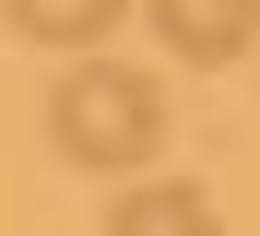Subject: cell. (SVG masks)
<instances>
[{"instance_id":"6da1fadb","label":"cell","mask_w":260,"mask_h":236,"mask_svg":"<svg viewBox=\"0 0 260 236\" xmlns=\"http://www.w3.org/2000/svg\"><path fill=\"white\" fill-rule=\"evenodd\" d=\"M48 142L71 165H95V177H130V165H154V142H166V94L154 71H118V59H83L48 83Z\"/></svg>"},{"instance_id":"7a4b0ae2","label":"cell","mask_w":260,"mask_h":236,"mask_svg":"<svg viewBox=\"0 0 260 236\" xmlns=\"http://www.w3.org/2000/svg\"><path fill=\"white\" fill-rule=\"evenodd\" d=\"M154 36L178 47V59L225 71V59H248V47H260V0H154Z\"/></svg>"},{"instance_id":"3957f363","label":"cell","mask_w":260,"mask_h":236,"mask_svg":"<svg viewBox=\"0 0 260 236\" xmlns=\"http://www.w3.org/2000/svg\"><path fill=\"white\" fill-rule=\"evenodd\" d=\"M107 236H225V224H213V201H201V189H178V177H142V189H118Z\"/></svg>"},{"instance_id":"277c9868","label":"cell","mask_w":260,"mask_h":236,"mask_svg":"<svg viewBox=\"0 0 260 236\" xmlns=\"http://www.w3.org/2000/svg\"><path fill=\"white\" fill-rule=\"evenodd\" d=\"M12 12V36H36V47H95L130 0H0Z\"/></svg>"}]
</instances>
